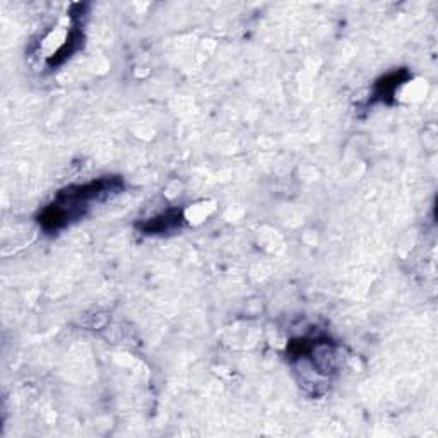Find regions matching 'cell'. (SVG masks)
<instances>
[{"label": "cell", "instance_id": "1", "mask_svg": "<svg viewBox=\"0 0 438 438\" xmlns=\"http://www.w3.org/2000/svg\"><path fill=\"white\" fill-rule=\"evenodd\" d=\"M120 188H122V181L119 178L110 177L66 188V190L60 192L55 202L50 204L43 211V215L40 216L41 226L46 231L60 230L69 221L83 215L89 202L110 197L112 194H117Z\"/></svg>", "mask_w": 438, "mask_h": 438}, {"label": "cell", "instance_id": "2", "mask_svg": "<svg viewBox=\"0 0 438 438\" xmlns=\"http://www.w3.org/2000/svg\"><path fill=\"white\" fill-rule=\"evenodd\" d=\"M181 221H183V216H181L180 211H170L166 215H161L149 221L148 224L142 226V230L146 233H166V231H172L177 226H180Z\"/></svg>", "mask_w": 438, "mask_h": 438}, {"label": "cell", "instance_id": "3", "mask_svg": "<svg viewBox=\"0 0 438 438\" xmlns=\"http://www.w3.org/2000/svg\"><path fill=\"white\" fill-rule=\"evenodd\" d=\"M406 77H408L406 70H399V72L389 74V76L384 77V79H380L379 83H377L375 96L384 99V101H389V98H392L395 91H397V88L404 83Z\"/></svg>", "mask_w": 438, "mask_h": 438}]
</instances>
